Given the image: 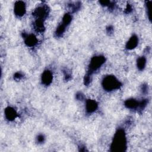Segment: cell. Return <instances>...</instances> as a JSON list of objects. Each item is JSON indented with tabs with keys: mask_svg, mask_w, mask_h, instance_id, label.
<instances>
[{
	"mask_svg": "<svg viewBox=\"0 0 152 152\" xmlns=\"http://www.w3.org/2000/svg\"><path fill=\"white\" fill-rule=\"evenodd\" d=\"M126 147V140L125 132L122 129L118 130L113 137L111 145L112 151H123Z\"/></svg>",
	"mask_w": 152,
	"mask_h": 152,
	"instance_id": "cell-1",
	"label": "cell"
},
{
	"mask_svg": "<svg viewBox=\"0 0 152 152\" xmlns=\"http://www.w3.org/2000/svg\"><path fill=\"white\" fill-rule=\"evenodd\" d=\"M102 85L107 91H112L118 88L121 84V83L113 75H107L105 77L102 81Z\"/></svg>",
	"mask_w": 152,
	"mask_h": 152,
	"instance_id": "cell-2",
	"label": "cell"
},
{
	"mask_svg": "<svg viewBox=\"0 0 152 152\" xmlns=\"http://www.w3.org/2000/svg\"><path fill=\"white\" fill-rule=\"evenodd\" d=\"M104 61H105V58L102 56L93 57L91 59L90 63L89 71H88V74L91 75L92 73L96 70H97L99 68H100V66L104 62Z\"/></svg>",
	"mask_w": 152,
	"mask_h": 152,
	"instance_id": "cell-3",
	"label": "cell"
},
{
	"mask_svg": "<svg viewBox=\"0 0 152 152\" xmlns=\"http://www.w3.org/2000/svg\"><path fill=\"white\" fill-rule=\"evenodd\" d=\"M48 8L45 6H42L38 7L34 12V15L37 18V19L42 20L45 18L48 15Z\"/></svg>",
	"mask_w": 152,
	"mask_h": 152,
	"instance_id": "cell-4",
	"label": "cell"
},
{
	"mask_svg": "<svg viewBox=\"0 0 152 152\" xmlns=\"http://www.w3.org/2000/svg\"><path fill=\"white\" fill-rule=\"evenodd\" d=\"M26 12V7L23 2H17L14 6V12L18 16H22Z\"/></svg>",
	"mask_w": 152,
	"mask_h": 152,
	"instance_id": "cell-5",
	"label": "cell"
},
{
	"mask_svg": "<svg viewBox=\"0 0 152 152\" xmlns=\"http://www.w3.org/2000/svg\"><path fill=\"white\" fill-rule=\"evenodd\" d=\"M52 74L51 72L49 70H46L43 72L42 76V83L45 85H49L52 82Z\"/></svg>",
	"mask_w": 152,
	"mask_h": 152,
	"instance_id": "cell-6",
	"label": "cell"
},
{
	"mask_svg": "<svg viewBox=\"0 0 152 152\" xmlns=\"http://www.w3.org/2000/svg\"><path fill=\"white\" fill-rule=\"evenodd\" d=\"M86 110L88 113H92L96 110L97 107V104L96 101L93 100H88L86 102Z\"/></svg>",
	"mask_w": 152,
	"mask_h": 152,
	"instance_id": "cell-7",
	"label": "cell"
},
{
	"mask_svg": "<svg viewBox=\"0 0 152 152\" xmlns=\"http://www.w3.org/2000/svg\"><path fill=\"white\" fill-rule=\"evenodd\" d=\"M25 39L26 44L28 46H33L37 43V39L36 37L33 34H27L24 36Z\"/></svg>",
	"mask_w": 152,
	"mask_h": 152,
	"instance_id": "cell-8",
	"label": "cell"
},
{
	"mask_svg": "<svg viewBox=\"0 0 152 152\" xmlns=\"http://www.w3.org/2000/svg\"><path fill=\"white\" fill-rule=\"evenodd\" d=\"M5 115L7 119L10 121H12L16 118L17 113L13 108L8 107L6 108L5 110Z\"/></svg>",
	"mask_w": 152,
	"mask_h": 152,
	"instance_id": "cell-9",
	"label": "cell"
},
{
	"mask_svg": "<svg viewBox=\"0 0 152 152\" xmlns=\"http://www.w3.org/2000/svg\"><path fill=\"white\" fill-rule=\"evenodd\" d=\"M138 38L136 36H132L126 45V47L128 49H132L135 48L138 45Z\"/></svg>",
	"mask_w": 152,
	"mask_h": 152,
	"instance_id": "cell-10",
	"label": "cell"
},
{
	"mask_svg": "<svg viewBox=\"0 0 152 152\" xmlns=\"http://www.w3.org/2000/svg\"><path fill=\"white\" fill-rule=\"evenodd\" d=\"M125 105L129 109H138L139 106V102L133 99H128L125 101Z\"/></svg>",
	"mask_w": 152,
	"mask_h": 152,
	"instance_id": "cell-11",
	"label": "cell"
},
{
	"mask_svg": "<svg viewBox=\"0 0 152 152\" xmlns=\"http://www.w3.org/2000/svg\"><path fill=\"white\" fill-rule=\"evenodd\" d=\"M34 28L37 31H43L44 29L43 21L42 20L37 19V20L34 23Z\"/></svg>",
	"mask_w": 152,
	"mask_h": 152,
	"instance_id": "cell-12",
	"label": "cell"
},
{
	"mask_svg": "<svg viewBox=\"0 0 152 152\" xmlns=\"http://www.w3.org/2000/svg\"><path fill=\"white\" fill-rule=\"evenodd\" d=\"M66 25H65L64 24H63L62 23L58 27V28H56V30L55 31V34L56 36L58 37H60L62 36V34L64 33L65 30V27H66Z\"/></svg>",
	"mask_w": 152,
	"mask_h": 152,
	"instance_id": "cell-13",
	"label": "cell"
},
{
	"mask_svg": "<svg viewBox=\"0 0 152 152\" xmlns=\"http://www.w3.org/2000/svg\"><path fill=\"white\" fill-rule=\"evenodd\" d=\"M146 63V59L144 56L140 57L137 60V67L139 69L142 70L145 67Z\"/></svg>",
	"mask_w": 152,
	"mask_h": 152,
	"instance_id": "cell-14",
	"label": "cell"
},
{
	"mask_svg": "<svg viewBox=\"0 0 152 152\" xmlns=\"http://www.w3.org/2000/svg\"><path fill=\"white\" fill-rule=\"evenodd\" d=\"M71 21V16L68 14H66L63 17L62 23L64 24L65 25L67 26L70 23Z\"/></svg>",
	"mask_w": 152,
	"mask_h": 152,
	"instance_id": "cell-15",
	"label": "cell"
},
{
	"mask_svg": "<svg viewBox=\"0 0 152 152\" xmlns=\"http://www.w3.org/2000/svg\"><path fill=\"white\" fill-rule=\"evenodd\" d=\"M23 77V75L20 72H17L14 75V78L17 80H20Z\"/></svg>",
	"mask_w": 152,
	"mask_h": 152,
	"instance_id": "cell-16",
	"label": "cell"
},
{
	"mask_svg": "<svg viewBox=\"0 0 152 152\" xmlns=\"http://www.w3.org/2000/svg\"><path fill=\"white\" fill-rule=\"evenodd\" d=\"M44 139H45V138H44V136H43V135H39L38 136V137H37V141H38L39 142H43Z\"/></svg>",
	"mask_w": 152,
	"mask_h": 152,
	"instance_id": "cell-17",
	"label": "cell"
},
{
	"mask_svg": "<svg viewBox=\"0 0 152 152\" xmlns=\"http://www.w3.org/2000/svg\"><path fill=\"white\" fill-rule=\"evenodd\" d=\"M77 99H78L79 100H82V99H83L84 96H83V95L81 93H78V94H77Z\"/></svg>",
	"mask_w": 152,
	"mask_h": 152,
	"instance_id": "cell-18",
	"label": "cell"
}]
</instances>
